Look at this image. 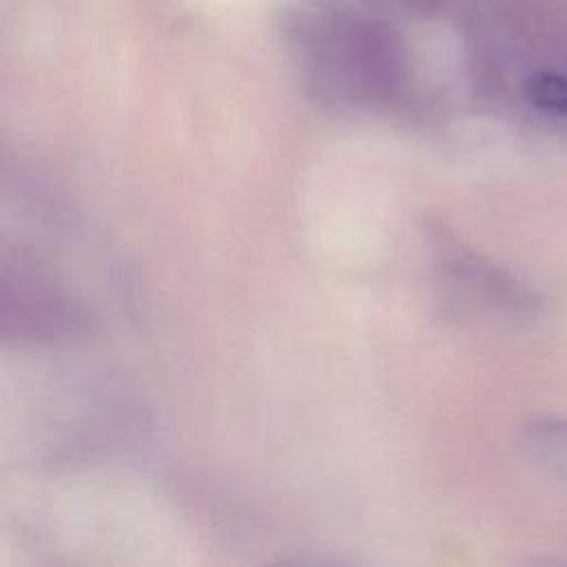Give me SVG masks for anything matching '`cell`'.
I'll use <instances>...</instances> for the list:
<instances>
[{
    "instance_id": "1",
    "label": "cell",
    "mask_w": 567,
    "mask_h": 567,
    "mask_svg": "<svg viewBox=\"0 0 567 567\" xmlns=\"http://www.w3.org/2000/svg\"><path fill=\"white\" fill-rule=\"evenodd\" d=\"M527 100L543 113L567 115V78L556 71H538L525 80Z\"/></svg>"
},
{
    "instance_id": "2",
    "label": "cell",
    "mask_w": 567,
    "mask_h": 567,
    "mask_svg": "<svg viewBox=\"0 0 567 567\" xmlns=\"http://www.w3.org/2000/svg\"><path fill=\"white\" fill-rule=\"evenodd\" d=\"M279 567H339V565H326V563H308V560H299V563H286Z\"/></svg>"
}]
</instances>
